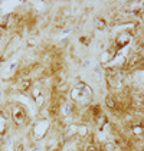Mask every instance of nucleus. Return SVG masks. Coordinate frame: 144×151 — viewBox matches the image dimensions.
Returning a JSON list of instances; mask_svg holds the SVG:
<instances>
[{
  "label": "nucleus",
  "mask_w": 144,
  "mask_h": 151,
  "mask_svg": "<svg viewBox=\"0 0 144 151\" xmlns=\"http://www.w3.org/2000/svg\"><path fill=\"white\" fill-rule=\"evenodd\" d=\"M30 88V81L29 79H26L20 83V91H26V89H29Z\"/></svg>",
  "instance_id": "0eeeda50"
},
{
  "label": "nucleus",
  "mask_w": 144,
  "mask_h": 151,
  "mask_svg": "<svg viewBox=\"0 0 144 151\" xmlns=\"http://www.w3.org/2000/svg\"><path fill=\"white\" fill-rule=\"evenodd\" d=\"M132 132H134V135L135 137H138V138H141V135H143V124L141 122H137V124H132Z\"/></svg>",
  "instance_id": "20e7f679"
},
{
  "label": "nucleus",
  "mask_w": 144,
  "mask_h": 151,
  "mask_svg": "<svg viewBox=\"0 0 144 151\" xmlns=\"http://www.w3.org/2000/svg\"><path fill=\"white\" fill-rule=\"evenodd\" d=\"M95 26H96V29H104L105 27V20L104 19H96Z\"/></svg>",
  "instance_id": "6e6552de"
},
{
  "label": "nucleus",
  "mask_w": 144,
  "mask_h": 151,
  "mask_svg": "<svg viewBox=\"0 0 144 151\" xmlns=\"http://www.w3.org/2000/svg\"><path fill=\"white\" fill-rule=\"evenodd\" d=\"M3 144H4V132L0 134V147H3Z\"/></svg>",
  "instance_id": "1a4fd4ad"
},
{
  "label": "nucleus",
  "mask_w": 144,
  "mask_h": 151,
  "mask_svg": "<svg viewBox=\"0 0 144 151\" xmlns=\"http://www.w3.org/2000/svg\"><path fill=\"white\" fill-rule=\"evenodd\" d=\"M120 151H121V150H120Z\"/></svg>",
  "instance_id": "9b49d317"
},
{
  "label": "nucleus",
  "mask_w": 144,
  "mask_h": 151,
  "mask_svg": "<svg viewBox=\"0 0 144 151\" xmlns=\"http://www.w3.org/2000/svg\"><path fill=\"white\" fill-rule=\"evenodd\" d=\"M60 111H62L63 115H71L72 112H73V105L69 104V102H66V104H63V108H62Z\"/></svg>",
  "instance_id": "39448f33"
},
{
  "label": "nucleus",
  "mask_w": 144,
  "mask_h": 151,
  "mask_svg": "<svg viewBox=\"0 0 144 151\" xmlns=\"http://www.w3.org/2000/svg\"><path fill=\"white\" fill-rule=\"evenodd\" d=\"M29 45L33 46V45H35V39H29Z\"/></svg>",
  "instance_id": "9d476101"
},
{
  "label": "nucleus",
  "mask_w": 144,
  "mask_h": 151,
  "mask_svg": "<svg viewBox=\"0 0 144 151\" xmlns=\"http://www.w3.org/2000/svg\"><path fill=\"white\" fill-rule=\"evenodd\" d=\"M26 118H27V115H26V111L22 105H14L12 108V119L16 125H19V127L23 125L26 122Z\"/></svg>",
  "instance_id": "f03ea898"
},
{
  "label": "nucleus",
  "mask_w": 144,
  "mask_h": 151,
  "mask_svg": "<svg viewBox=\"0 0 144 151\" xmlns=\"http://www.w3.org/2000/svg\"><path fill=\"white\" fill-rule=\"evenodd\" d=\"M105 102L109 108H112V109H115L117 108V104H115V101H114V98L112 96H107V99H105Z\"/></svg>",
  "instance_id": "423d86ee"
},
{
  "label": "nucleus",
  "mask_w": 144,
  "mask_h": 151,
  "mask_svg": "<svg viewBox=\"0 0 144 151\" xmlns=\"http://www.w3.org/2000/svg\"><path fill=\"white\" fill-rule=\"evenodd\" d=\"M130 40H131V33L130 32H127V30L120 32V35L117 36V39H115V47L117 49H122V47H125L130 43Z\"/></svg>",
  "instance_id": "7ed1b4c3"
},
{
  "label": "nucleus",
  "mask_w": 144,
  "mask_h": 151,
  "mask_svg": "<svg viewBox=\"0 0 144 151\" xmlns=\"http://www.w3.org/2000/svg\"><path fill=\"white\" fill-rule=\"evenodd\" d=\"M71 96H72V101L78 102L81 105H85V104H89V101L92 99V91L88 85H85L82 82H78L73 89L71 92Z\"/></svg>",
  "instance_id": "f257e3e1"
}]
</instances>
